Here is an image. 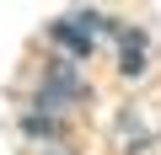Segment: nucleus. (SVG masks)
<instances>
[{
  "label": "nucleus",
  "mask_w": 161,
  "mask_h": 155,
  "mask_svg": "<svg viewBox=\"0 0 161 155\" xmlns=\"http://www.w3.org/2000/svg\"><path fill=\"white\" fill-rule=\"evenodd\" d=\"M54 43H64V48H70V54H80V59L92 54L86 32H80V27H70V22H54Z\"/></svg>",
  "instance_id": "nucleus-1"
}]
</instances>
